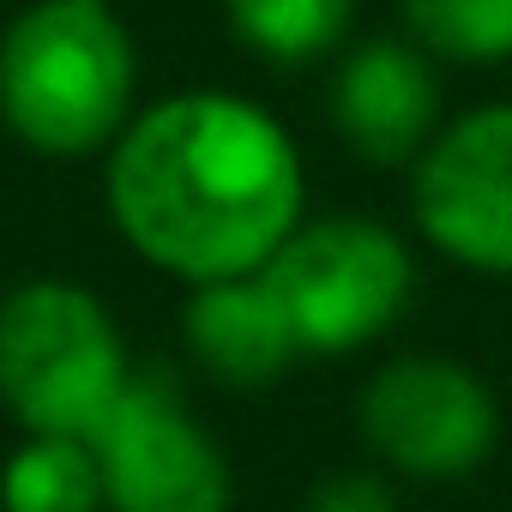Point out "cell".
I'll return each instance as SVG.
<instances>
[{"label":"cell","instance_id":"6da1fadb","mask_svg":"<svg viewBox=\"0 0 512 512\" xmlns=\"http://www.w3.org/2000/svg\"><path fill=\"white\" fill-rule=\"evenodd\" d=\"M103 211L145 266L187 290L266 272L308 217L302 145L253 97L175 91L103 151Z\"/></svg>","mask_w":512,"mask_h":512},{"label":"cell","instance_id":"7a4b0ae2","mask_svg":"<svg viewBox=\"0 0 512 512\" xmlns=\"http://www.w3.org/2000/svg\"><path fill=\"white\" fill-rule=\"evenodd\" d=\"M139 115V43L115 0H31L0 31V127L25 151L97 157Z\"/></svg>","mask_w":512,"mask_h":512},{"label":"cell","instance_id":"3957f363","mask_svg":"<svg viewBox=\"0 0 512 512\" xmlns=\"http://www.w3.org/2000/svg\"><path fill=\"white\" fill-rule=\"evenodd\" d=\"M133 368L139 362L97 290L73 278H25L0 296V410L19 434L91 440Z\"/></svg>","mask_w":512,"mask_h":512},{"label":"cell","instance_id":"277c9868","mask_svg":"<svg viewBox=\"0 0 512 512\" xmlns=\"http://www.w3.org/2000/svg\"><path fill=\"white\" fill-rule=\"evenodd\" d=\"M260 278L272 284L302 356H356L404 320L416 296V253L368 211H326L296 223Z\"/></svg>","mask_w":512,"mask_h":512},{"label":"cell","instance_id":"5b68a950","mask_svg":"<svg viewBox=\"0 0 512 512\" xmlns=\"http://www.w3.org/2000/svg\"><path fill=\"white\" fill-rule=\"evenodd\" d=\"M103 512H229L235 470L217 434L193 416L181 380L139 362L115 410L91 428Z\"/></svg>","mask_w":512,"mask_h":512},{"label":"cell","instance_id":"8992f818","mask_svg":"<svg viewBox=\"0 0 512 512\" xmlns=\"http://www.w3.org/2000/svg\"><path fill=\"white\" fill-rule=\"evenodd\" d=\"M356 434L392 476L464 482L500 446V398L458 356H392L356 392Z\"/></svg>","mask_w":512,"mask_h":512},{"label":"cell","instance_id":"52a82bcc","mask_svg":"<svg viewBox=\"0 0 512 512\" xmlns=\"http://www.w3.org/2000/svg\"><path fill=\"white\" fill-rule=\"evenodd\" d=\"M410 217L440 260L512 284V103L452 115L410 163Z\"/></svg>","mask_w":512,"mask_h":512},{"label":"cell","instance_id":"ba28073f","mask_svg":"<svg viewBox=\"0 0 512 512\" xmlns=\"http://www.w3.org/2000/svg\"><path fill=\"white\" fill-rule=\"evenodd\" d=\"M326 109H332L338 139L362 163L410 169L428 151V139L446 127L440 61H428L410 37H362L344 49Z\"/></svg>","mask_w":512,"mask_h":512},{"label":"cell","instance_id":"9c48e42d","mask_svg":"<svg viewBox=\"0 0 512 512\" xmlns=\"http://www.w3.org/2000/svg\"><path fill=\"white\" fill-rule=\"evenodd\" d=\"M181 338H187V356L217 386H235V392L278 386L302 362V344H296V332H290V320L260 272L187 290Z\"/></svg>","mask_w":512,"mask_h":512},{"label":"cell","instance_id":"30bf717a","mask_svg":"<svg viewBox=\"0 0 512 512\" xmlns=\"http://www.w3.org/2000/svg\"><path fill=\"white\" fill-rule=\"evenodd\" d=\"M235 43L266 67H314L350 49L356 0H223Z\"/></svg>","mask_w":512,"mask_h":512},{"label":"cell","instance_id":"8fae6325","mask_svg":"<svg viewBox=\"0 0 512 512\" xmlns=\"http://www.w3.org/2000/svg\"><path fill=\"white\" fill-rule=\"evenodd\" d=\"M0 512H103V470L79 434H25L0 464Z\"/></svg>","mask_w":512,"mask_h":512},{"label":"cell","instance_id":"7c38bea8","mask_svg":"<svg viewBox=\"0 0 512 512\" xmlns=\"http://www.w3.org/2000/svg\"><path fill=\"white\" fill-rule=\"evenodd\" d=\"M398 19L428 61L452 67L512 61V0H398Z\"/></svg>","mask_w":512,"mask_h":512},{"label":"cell","instance_id":"4fadbf2b","mask_svg":"<svg viewBox=\"0 0 512 512\" xmlns=\"http://www.w3.org/2000/svg\"><path fill=\"white\" fill-rule=\"evenodd\" d=\"M302 512H398V494L380 470H338L308 488Z\"/></svg>","mask_w":512,"mask_h":512}]
</instances>
